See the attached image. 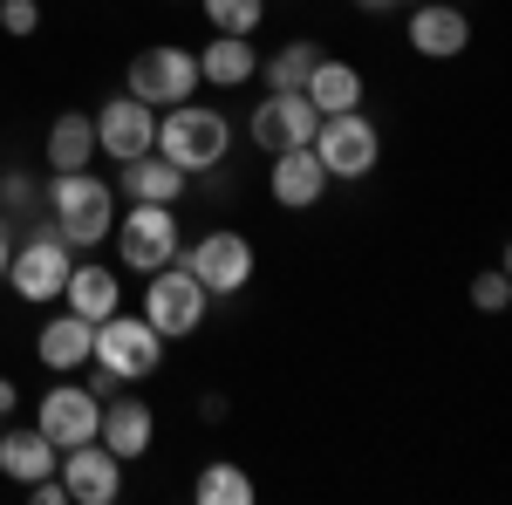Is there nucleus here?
Masks as SVG:
<instances>
[{
	"label": "nucleus",
	"instance_id": "c756f323",
	"mask_svg": "<svg viewBox=\"0 0 512 505\" xmlns=\"http://www.w3.org/2000/svg\"><path fill=\"white\" fill-rule=\"evenodd\" d=\"M82 369H89V383H82V389H89L96 403H110V396H123V383L110 376V369H103V362H82Z\"/></svg>",
	"mask_w": 512,
	"mask_h": 505
},
{
	"label": "nucleus",
	"instance_id": "0eeeda50",
	"mask_svg": "<svg viewBox=\"0 0 512 505\" xmlns=\"http://www.w3.org/2000/svg\"><path fill=\"white\" fill-rule=\"evenodd\" d=\"M69 267H76V246L55 233V226H41V233L14 239V260H7V273H0V280H7L28 308H41V301H62Z\"/></svg>",
	"mask_w": 512,
	"mask_h": 505
},
{
	"label": "nucleus",
	"instance_id": "9b49d317",
	"mask_svg": "<svg viewBox=\"0 0 512 505\" xmlns=\"http://www.w3.org/2000/svg\"><path fill=\"white\" fill-rule=\"evenodd\" d=\"M55 478L69 485V505H117L123 499V458L103 451L96 437H89V444H69L62 465H55Z\"/></svg>",
	"mask_w": 512,
	"mask_h": 505
},
{
	"label": "nucleus",
	"instance_id": "cd10ccee",
	"mask_svg": "<svg viewBox=\"0 0 512 505\" xmlns=\"http://www.w3.org/2000/svg\"><path fill=\"white\" fill-rule=\"evenodd\" d=\"M41 28V0H0V35L28 41Z\"/></svg>",
	"mask_w": 512,
	"mask_h": 505
},
{
	"label": "nucleus",
	"instance_id": "6e6552de",
	"mask_svg": "<svg viewBox=\"0 0 512 505\" xmlns=\"http://www.w3.org/2000/svg\"><path fill=\"white\" fill-rule=\"evenodd\" d=\"M178 267L192 273L205 294H246L253 287V239L233 226H212L192 246H178Z\"/></svg>",
	"mask_w": 512,
	"mask_h": 505
},
{
	"label": "nucleus",
	"instance_id": "423d86ee",
	"mask_svg": "<svg viewBox=\"0 0 512 505\" xmlns=\"http://www.w3.org/2000/svg\"><path fill=\"white\" fill-rule=\"evenodd\" d=\"M110 239H117V260L130 273L171 267L178 246H185V233H178V205H123L117 226H110Z\"/></svg>",
	"mask_w": 512,
	"mask_h": 505
},
{
	"label": "nucleus",
	"instance_id": "7ed1b4c3",
	"mask_svg": "<svg viewBox=\"0 0 512 505\" xmlns=\"http://www.w3.org/2000/svg\"><path fill=\"white\" fill-rule=\"evenodd\" d=\"M308 151L321 157L328 185H362V178L383 164V130L362 117V110H335V117H321V123H315Z\"/></svg>",
	"mask_w": 512,
	"mask_h": 505
},
{
	"label": "nucleus",
	"instance_id": "a878e982",
	"mask_svg": "<svg viewBox=\"0 0 512 505\" xmlns=\"http://www.w3.org/2000/svg\"><path fill=\"white\" fill-rule=\"evenodd\" d=\"M198 7H205L212 35H260V21H267V0H198Z\"/></svg>",
	"mask_w": 512,
	"mask_h": 505
},
{
	"label": "nucleus",
	"instance_id": "2f4dec72",
	"mask_svg": "<svg viewBox=\"0 0 512 505\" xmlns=\"http://www.w3.org/2000/svg\"><path fill=\"white\" fill-rule=\"evenodd\" d=\"M21 410V389H14V376H0V417H14Z\"/></svg>",
	"mask_w": 512,
	"mask_h": 505
},
{
	"label": "nucleus",
	"instance_id": "f8f14e48",
	"mask_svg": "<svg viewBox=\"0 0 512 505\" xmlns=\"http://www.w3.org/2000/svg\"><path fill=\"white\" fill-rule=\"evenodd\" d=\"M403 35H410V48H417L424 62H458V55L472 48V14H465L458 0H417Z\"/></svg>",
	"mask_w": 512,
	"mask_h": 505
},
{
	"label": "nucleus",
	"instance_id": "412c9836",
	"mask_svg": "<svg viewBox=\"0 0 512 505\" xmlns=\"http://www.w3.org/2000/svg\"><path fill=\"white\" fill-rule=\"evenodd\" d=\"M301 96L315 103V117H335V110H362V69L355 62H335V55H321L308 82H301Z\"/></svg>",
	"mask_w": 512,
	"mask_h": 505
},
{
	"label": "nucleus",
	"instance_id": "c9c22d12",
	"mask_svg": "<svg viewBox=\"0 0 512 505\" xmlns=\"http://www.w3.org/2000/svg\"><path fill=\"white\" fill-rule=\"evenodd\" d=\"M0 424H7V417H0Z\"/></svg>",
	"mask_w": 512,
	"mask_h": 505
},
{
	"label": "nucleus",
	"instance_id": "bb28decb",
	"mask_svg": "<svg viewBox=\"0 0 512 505\" xmlns=\"http://www.w3.org/2000/svg\"><path fill=\"white\" fill-rule=\"evenodd\" d=\"M506 301H512L506 267H485V273L472 280V308H478V314H506Z\"/></svg>",
	"mask_w": 512,
	"mask_h": 505
},
{
	"label": "nucleus",
	"instance_id": "9d476101",
	"mask_svg": "<svg viewBox=\"0 0 512 505\" xmlns=\"http://www.w3.org/2000/svg\"><path fill=\"white\" fill-rule=\"evenodd\" d=\"M89 123H96V151L110 157V164H130V157H144L151 144H158V110H151V103H137L130 89L110 96Z\"/></svg>",
	"mask_w": 512,
	"mask_h": 505
},
{
	"label": "nucleus",
	"instance_id": "aec40b11",
	"mask_svg": "<svg viewBox=\"0 0 512 505\" xmlns=\"http://www.w3.org/2000/svg\"><path fill=\"white\" fill-rule=\"evenodd\" d=\"M260 76V55H253V35H212L198 48V82L212 89H239V82Z\"/></svg>",
	"mask_w": 512,
	"mask_h": 505
},
{
	"label": "nucleus",
	"instance_id": "20e7f679",
	"mask_svg": "<svg viewBox=\"0 0 512 505\" xmlns=\"http://www.w3.org/2000/svg\"><path fill=\"white\" fill-rule=\"evenodd\" d=\"M123 89H130L137 103H151V110H178V103H192V96H198V55H192V48H178V41H151V48L130 55Z\"/></svg>",
	"mask_w": 512,
	"mask_h": 505
},
{
	"label": "nucleus",
	"instance_id": "7c9ffc66",
	"mask_svg": "<svg viewBox=\"0 0 512 505\" xmlns=\"http://www.w3.org/2000/svg\"><path fill=\"white\" fill-rule=\"evenodd\" d=\"M198 417H205V424H226V396H219V389H212V396H198Z\"/></svg>",
	"mask_w": 512,
	"mask_h": 505
},
{
	"label": "nucleus",
	"instance_id": "6ab92c4d",
	"mask_svg": "<svg viewBox=\"0 0 512 505\" xmlns=\"http://www.w3.org/2000/svg\"><path fill=\"white\" fill-rule=\"evenodd\" d=\"M62 301H69V314H82V321H110V314L123 308V287H117V273H110V267L76 260L69 280H62Z\"/></svg>",
	"mask_w": 512,
	"mask_h": 505
},
{
	"label": "nucleus",
	"instance_id": "c85d7f7f",
	"mask_svg": "<svg viewBox=\"0 0 512 505\" xmlns=\"http://www.w3.org/2000/svg\"><path fill=\"white\" fill-rule=\"evenodd\" d=\"M35 178H28V171H7V178H0V212H14V219H28V212H35Z\"/></svg>",
	"mask_w": 512,
	"mask_h": 505
},
{
	"label": "nucleus",
	"instance_id": "dca6fc26",
	"mask_svg": "<svg viewBox=\"0 0 512 505\" xmlns=\"http://www.w3.org/2000/svg\"><path fill=\"white\" fill-rule=\"evenodd\" d=\"M96 444L117 451L123 465L144 458V451L158 444V417H151V403H144V396H110V403H103V424H96Z\"/></svg>",
	"mask_w": 512,
	"mask_h": 505
},
{
	"label": "nucleus",
	"instance_id": "5701e85b",
	"mask_svg": "<svg viewBox=\"0 0 512 505\" xmlns=\"http://www.w3.org/2000/svg\"><path fill=\"white\" fill-rule=\"evenodd\" d=\"M48 171H89V157H96V123L89 110H62V117L48 123Z\"/></svg>",
	"mask_w": 512,
	"mask_h": 505
},
{
	"label": "nucleus",
	"instance_id": "72a5a7b5",
	"mask_svg": "<svg viewBox=\"0 0 512 505\" xmlns=\"http://www.w3.org/2000/svg\"><path fill=\"white\" fill-rule=\"evenodd\" d=\"M355 7H362V14H390L396 0H355Z\"/></svg>",
	"mask_w": 512,
	"mask_h": 505
},
{
	"label": "nucleus",
	"instance_id": "f257e3e1",
	"mask_svg": "<svg viewBox=\"0 0 512 505\" xmlns=\"http://www.w3.org/2000/svg\"><path fill=\"white\" fill-rule=\"evenodd\" d=\"M158 157H171L185 178H205V171H219L226 157H233V117L226 110H212V103H178V110H158Z\"/></svg>",
	"mask_w": 512,
	"mask_h": 505
},
{
	"label": "nucleus",
	"instance_id": "4be33fe9",
	"mask_svg": "<svg viewBox=\"0 0 512 505\" xmlns=\"http://www.w3.org/2000/svg\"><path fill=\"white\" fill-rule=\"evenodd\" d=\"M55 465H62V451H55L35 424H21V430L0 424V471H7L14 485H35V478H48Z\"/></svg>",
	"mask_w": 512,
	"mask_h": 505
},
{
	"label": "nucleus",
	"instance_id": "f704fd0d",
	"mask_svg": "<svg viewBox=\"0 0 512 505\" xmlns=\"http://www.w3.org/2000/svg\"><path fill=\"white\" fill-rule=\"evenodd\" d=\"M396 7H417V0H396Z\"/></svg>",
	"mask_w": 512,
	"mask_h": 505
},
{
	"label": "nucleus",
	"instance_id": "2eb2a0df",
	"mask_svg": "<svg viewBox=\"0 0 512 505\" xmlns=\"http://www.w3.org/2000/svg\"><path fill=\"white\" fill-rule=\"evenodd\" d=\"M267 192H274L280 212H308L328 198V171H321V157L308 144H294V151H274V171H267Z\"/></svg>",
	"mask_w": 512,
	"mask_h": 505
},
{
	"label": "nucleus",
	"instance_id": "393cba45",
	"mask_svg": "<svg viewBox=\"0 0 512 505\" xmlns=\"http://www.w3.org/2000/svg\"><path fill=\"white\" fill-rule=\"evenodd\" d=\"M315 62H321V48H315V41H280L274 55L260 62V82H267V89H301Z\"/></svg>",
	"mask_w": 512,
	"mask_h": 505
},
{
	"label": "nucleus",
	"instance_id": "a211bd4d",
	"mask_svg": "<svg viewBox=\"0 0 512 505\" xmlns=\"http://www.w3.org/2000/svg\"><path fill=\"white\" fill-rule=\"evenodd\" d=\"M89 349H96V321H82V314H55V321H41L35 335V355L41 369H55V376H76L82 362H89Z\"/></svg>",
	"mask_w": 512,
	"mask_h": 505
},
{
	"label": "nucleus",
	"instance_id": "f3484780",
	"mask_svg": "<svg viewBox=\"0 0 512 505\" xmlns=\"http://www.w3.org/2000/svg\"><path fill=\"white\" fill-rule=\"evenodd\" d=\"M185 192H192V178H185L171 157H158V151L117 164V198H130V205H178Z\"/></svg>",
	"mask_w": 512,
	"mask_h": 505
},
{
	"label": "nucleus",
	"instance_id": "1a4fd4ad",
	"mask_svg": "<svg viewBox=\"0 0 512 505\" xmlns=\"http://www.w3.org/2000/svg\"><path fill=\"white\" fill-rule=\"evenodd\" d=\"M205 308H212V294H205V287H198L178 260H171V267H158V273H144V321L158 328L164 342L198 335V328H205Z\"/></svg>",
	"mask_w": 512,
	"mask_h": 505
},
{
	"label": "nucleus",
	"instance_id": "ddd939ff",
	"mask_svg": "<svg viewBox=\"0 0 512 505\" xmlns=\"http://www.w3.org/2000/svg\"><path fill=\"white\" fill-rule=\"evenodd\" d=\"M96 424H103V403H96L82 383H55V389L35 403V430L55 444V451L89 444V437H96Z\"/></svg>",
	"mask_w": 512,
	"mask_h": 505
},
{
	"label": "nucleus",
	"instance_id": "f03ea898",
	"mask_svg": "<svg viewBox=\"0 0 512 505\" xmlns=\"http://www.w3.org/2000/svg\"><path fill=\"white\" fill-rule=\"evenodd\" d=\"M48 226L76 253L103 246L110 226H117V185L96 178V171H48Z\"/></svg>",
	"mask_w": 512,
	"mask_h": 505
},
{
	"label": "nucleus",
	"instance_id": "b1692460",
	"mask_svg": "<svg viewBox=\"0 0 512 505\" xmlns=\"http://www.w3.org/2000/svg\"><path fill=\"white\" fill-rule=\"evenodd\" d=\"M192 499L198 505H253V471L233 465V458H212V465H198Z\"/></svg>",
	"mask_w": 512,
	"mask_h": 505
},
{
	"label": "nucleus",
	"instance_id": "4468645a",
	"mask_svg": "<svg viewBox=\"0 0 512 505\" xmlns=\"http://www.w3.org/2000/svg\"><path fill=\"white\" fill-rule=\"evenodd\" d=\"M315 103L301 96V89H267V103L253 110V151H294V144H308L315 137Z\"/></svg>",
	"mask_w": 512,
	"mask_h": 505
},
{
	"label": "nucleus",
	"instance_id": "473e14b6",
	"mask_svg": "<svg viewBox=\"0 0 512 505\" xmlns=\"http://www.w3.org/2000/svg\"><path fill=\"white\" fill-rule=\"evenodd\" d=\"M7 260H14V233H7V219H0V273H7Z\"/></svg>",
	"mask_w": 512,
	"mask_h": 505
},
{
	"label": "nucleus",
	"instance_id": "39448f33",
	"mask_svg": "<svg viewBox=\"0 0 512 505\" xmlns=\"http://www.w3.org/2000/svg\"><path fill=\"white\" fill-rule=\"evenodd\" d=\"M89 362H103L117 383H151L164 369V335L144 321V314H110V321H96V349Z\"/></svg>",
	"mask_w": 512,
	"mask_h": 505
}]
</instances>
